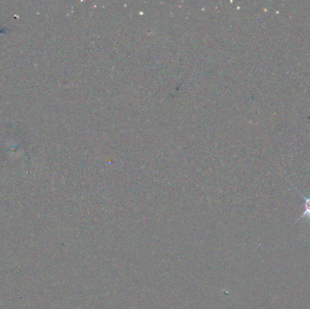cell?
Masks as SVG:
<instances>
[{
	"label": "cell",
	"mask_w": 310,
	"mask_h": 309,
	"mask_svg": "<svg viewBox=\"0 0 310 309\" xmlns=\"http://www.w3.org/2000/svg\"><path fill=\"white\" fill-rule=\"evenodd\" d=\"M302 198L304 199V207H305V211L302 213L301 216L298 219H303V218H308L310 219V197H306V196H302Z\"/></svg>",
	"instance_id": "1"
}]
</instances>
